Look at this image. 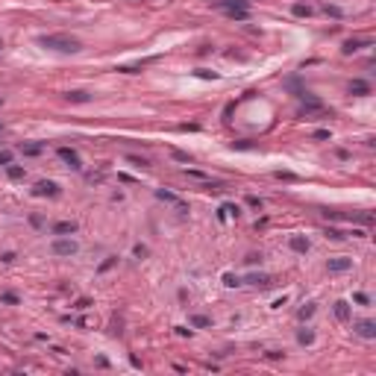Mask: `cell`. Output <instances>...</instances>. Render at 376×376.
Masks as SVG:
<instances>
[{
  "label": "cell",
  "mask_w": 376,
  "mask_h": 376,
  "mask_svg": "<svg viewBox=\"0 0 376 376\" xmlns=\"http://www.w3.org/2000/svg\"><path fill=\"white\" fill-rule=\"evenodd\" d=\"M41 47L47 50H56V53H76L79 50V41L74 35H65V32H56V35H41L38 38Z\"/></svg>",
  "instance_id": "cell-1"
},
{
  "label": "cell",
  "mask_w": 376,
  "mask_h": 376,
  "mask_svg": "<svg viewBox=\"0 0 376 376\" xmlns=\"http://www.w3.org/2000/svg\"><path fill=\"white\" fill-rule=\"evenodd\" d=\"M50 250L56 253V256H74L79 247H76V241H71V238H65V235H59L53 244H50Z\"/></svg>",
  "instance_id": "cell-2"
},
{
  "label": "cell",
  "mask_w": 376,
  "mask_h": 376,
  "mask_svg": "<svg viewBox=\"0 0 376 376\" xmlns=\"http://www.w3.org/2000/svg\"><path fill=\"white\" fill-rule=\"evenodd\" d=\"M56 156H59V159H62V162H65V165L71 168V171H79V168H82L79 156H76V153H74L71 147H59V150H56Z\"/></svg>",
  "instance_id": "cell-3"
},
{
  "label": "cell",
  "mask_w": 376,
  "mask_h": 376,
  "mask_svg": "<svg viewBox=\"0 0 376 376\" xmlns=\"http://www.w3.org/2000/svg\"><path fill=\"white\" fill-rule=\"evenodd\" d=\"M32 194H35V197H59V185L50 182V179H41V182H35Z\"/></svg>",
  "instance_id": "cell-4"
},
{
  "label": "cell",
  "mask_w": 376,
  "mask_h": 376,
  "mask_svg": "<svg viewBox=\"0 0 376 376\" xmlns=\"http://www.w3.org/2000/svg\"><path fill=\"white\" fill-rule=\"evenodd\" d=\"M353 329H356V335H362V338H376V324L374 321H356Z\"/></svg>",
  "instance_id": "cell-5"
},
{
  "label": "cell",
  "mask_w": 376,
  "mask_h": 376,
  "mask_svg": "<svg viewBox=\"0 0 376 376\" xmlns=\"http://www.w3.org/2000/svg\"><path fill=\"white\" fill-rule=\"evenodd\" d=\"M353 268V262L350 259H344V256H338V259H329L326 262V271L329 274H344V271H350Z\"/></svg>",
  "instance_id": "cell-6"
},
{
  "label": "cell",
  "mask_w": 376,
  "mask_h": 376,
  "mask_svg": "<svg viewBox=\"0 0 376 376\" xmlns=\"http://www.w3.org/2000/svg\"><path fill=\"white\" fill-rule=\"evenodd\" d=\"M347 91L356 94V97H365V94H371V85H368L365 79H353V82L347 85Z\"/></svg>",
  "instance_id": "cell-7"
},
{
  "label": "cell",
  "mask_w": 376,
  "mask_h": 376,
  "mask_svg": "<svg viewBox=\"0 0 376 376\" xmlns=\"http://www.w3.org/2000/svg\"><path fill=\"white\" fill-rule=\"evenodd\" d=\"M76 232V224L74 221H59L53 224V235H74Z\"/></svg>",
  "instance_id": "cell-8"
},
{
  "label": "cell",
  "mask_w": 376,
  "mask_h": 376,
  "mask_svg": "<svg viewBox=\"0 0 376 376\" xmlns=\"http://www.w3.org/2000/svg\"><path fill=\"white\" fill-rule=\"evenodd\" d=\"M288 247H291L294 253H309V241H306L303 235H291V241H288Z\"/></svg>",
  "instance_id": "cell-9"
},
{
  "label": "cell",
  "mask_w": 376,
  "mask_h": 376,
  "mask_svg": "<svg viewBox=\"0 0 376 376\" xmlns=\"http://www.w3.org/2000/svg\"><path fill=\"white\" fill-rule=\"evenodd\" d=\"M156 197H159V200H165V203H176V206H179V212H185V206L179 203V197H176V194H171V191L159 188V191H156Z\"/></svg>",
  "instance_id": "cell-10"
},
{
  "label": "cell",
  "mask_w": 376,
  "mask_h": 376,
  "mask_svg": "<svg viewBox=\"0 0 376 376\" xmlns=\"http://www.w3.org/2000/svg\"><path fill=\"white\" fill-rule=\"evenodd\" d=\"M335 318L338 321H350V303L347 300H338L335 303Z\"/></svg>",
  "instance_id": "cell-11"
},
{
  "label": "cell",
  "mask_w": 376,
  "mask_h": 376,
  "mask_svg": "<svg viewBox=\"0 0 376 376\" xmlns=\"http://www.w3.org/2000/svg\"><path fill=\"white\" fill-rule=\"evenodd\" d=\"M247 282H250V285H262V288H268V285H271V276H268V274H253Z\"/></svg>",
  "instance_id": "cell-12"
},
{
  "label": "cell",
  "mask_w": 376,
  "mask_h": 376,
  "mask_svg": "<svg viewBox=\"0 0 376 376\" xmlns=\"http://www.w3.org/2000/svg\"><path fill=\"white\" fill-rule=\"evenodd\" d=\"M65 97H68V100H71V103H88V100H91V97H88V94H85V91H68V94H65Z\"/></svg>",
  "instance_id": "cell-13"
},
{
  "label": "cell",
  "mask_w": 376,
  "mask_h": 376,
  "mask_svg": "<svg viewBox=\"0 0 376 376\" xmlns=\"http://www.w3.org/2000/svg\"><path fill=\"white\" fill-rule=\"evenodd\" d=\"M6 174H9V179H24V168L21 165H6Z\"/></svg>",
  "instance_id": "cell-14"
},
{
  "label": "cell",
  "mask_w": 376,
  "mask_h": 376,
  "mask_svg": "<svg viewBox=\"0 0 376 376\" xmlns=\"http://www.w3.org/2000/svg\"><path fill=\"white\" fill-rule=\"evenodd\" d=\"M294 15L297 18H309L312 15V6L309 3H294Z\"/></svg>",
  "instance_id": "cell-15"
},
{
  "label": "cell",
  "mask_w": 376,
  "mask_h": 376,
  "mask_svg": "<svg viewBox=\"0 0 376 376\" xmlns=\"http://www.w3.org/2000/svg\"><path fill=\"white\" fill-rule=\"evenodd\" d=\"M209 324H212V321H209L206 315H194V318H191V326H197V329H206Z\"/></svg>",
  "instance_id": "cell-16"
},
{
  "label": "cell",
  "mask_w": 376,
  "mask_h": 376,
  "mask_svg": "<svg viewBox=\"0 0 376 376\" xmlns=\"http://www.w3.org/2000/svg\"><path fill=\"white\" fill-rule=\"evenodd\" d=\"M297 341H300V344H312V341H315V332H312V329H300V332H297Z\"/></svg>",
  "instance_id": "cell-17"
},
{
  "label": "cell",
  "mask_w": 376,
  "mask_h": 376,
  "mask_svg": "<svg viewBox=\"0 0 376 376\" xmlns=\"http://www.w3.org/2000/svg\"><path fill=\"white\" fill-rule=\"evenodd\" d=\"M312 315H315V303H306V306L297 312V318H300V321H306V318H312Z\"/></svg>",
  "instance_id": "cell-18"
},
{
  "label": "cell",
  "mask_w": 376,
  "mask_h": 376,
  "mask_svg": "<svg viewBox=\"0 0 376 376\" xmlns=\"http://www.w3.org/2000/svg\"><path fill=\"white\" fill-rule=\"evenodd\" d=\"M21 150H24V156H38L41 153V144H24Z\"/></svg>",
  "instance_id": "cell-19"
},
{
  "label": "cell",
  "mask_w": 376,
  "mask_h": 376,
  "mask_svg": "<svg viewBox=\"0 0 376 376\" xmlns=\"http://www.w3.org/2000/svg\"><path fill=\"white\" fill-rule=\"evenodd\" d=\"M0 300H3V303H9V306H18V294H12V291H3V294H0Z\"/></svg>",
  "instance_id": "cell-20"
},
{
  "label": "cell",
  "mask_w": 376,
  "mask_h": 376,
  "mask_svg": "<svg viewBox=\"0 0 376 376\" xmlns=\"http://www.w3.org/2000/svg\"><path fill=\"white\" fill-rule=\"evenodd\" d=\"M194 74H197L200 79H218V74H215V71H203V68H200V71H194Z\"/></svg>",
  "instance_id": "cell-21"
},
{
  "label": "cell",
  "mask_w": 376,
  "mask_h": 376,
  "mask_svg": "<svg viewBox=\"0 0 376 376\" xmlns=\"http://www.w3.org/2000/svg\"><path fill=\"white\" fill-rule=\"evenodd\" d=\"M326 238H332V241H341V238H347L341 229H326Z\"/></svg>",
  "instance_id": "cell-22"
},
{
  "label": "cell",
  "mask_w": 376,
  "mask_h": 376,
  "mask_svg": "<svg viewBox=\"0 0 376 376\" xmlns=\"http://www.w3.org/2000/svg\"><path fill=\"white\" fill-rule=\"evenodd\" d=\"M324 12H326V15H332V18H341V9H338V6H329V3H326V6H324Z\"/></svg>",
  "instance_id": "cell-23"
},
{
  "label": "cell",
  "mask_w": 376,
  "mask_h": 376,
  "mask_svg": "<svg viewBox=\"0 0 376 376\" xmlns=\"http://www.w3.org/2000/svg\"><path fill=\"white\" fill-rule=\"evenodd\" d=\"M359 47H362V41H347V44H344V53H356Z\"/></svg>",
  "instance_id": "cell-24"
},
{
  "label": "cell",
  "mask_w": 376,
  "mask_h": 376,
  "mask_svg": "<svg viewBox=\"0 0 376 376\" xmlns=\"http://www.w3.org/2000/svg\"><path fill=\"white\" fill-rule=\"evenodd\" d=\"M174 159H179V162H188V165H191V156H188V153H182V150H174Z\"/></svg>",
  "instance_id": "cell-25"
},
{
  "label": "cell",
  "mask_w": 376,
  "mask_h": 376,
  "mask_svg": "<svg viewBox=\"0 0 376 376\" xmlns=\"http://www.w3.org/2000/svg\"><path fill=\"white\" fill-rule=\"evenodd\" d=\"M224 282H226V285H229V288H235V285H241V282H238V279H235V276H232V274H226V276H224Z\"/></svg>",
  "instance_id": "cell-26"
},
{
  "label": "cell",
  "mask_w": 376,
  "mask_h": 376,
  "mask_svg": "<svg viewBox=\"0 0 376 376\" xmlns=\"http://www.w3.org/2000/svg\"><path fill=\"white\" fill-rule=\"evenodd\" d=\"M0 165H12V153H9V150L0 153Z\"/></svg>",
  "instance_id": "cell-27"
},
{
  "label": "cell",
  "mask_w": 376,
  "mask_h": 376,
  "mask_svg": "<svg viewBox=\"0 0 376 376\" xmlns=\"http://www.w3.org/2000/svg\"><path fill=\"white\" fill-rule=\"evenodd\" d=\"M115 262H118V259H115V256H109V259H106V262H103V265H100V271H109V268H112V265H115Z\"/></svg>",
  "instance_id": "cell-28"
},
{
  "label": "cell",
  "mask_w": 376,
  "mask_h": 376,
  "mask_svg": "<svg viewBox=\"0 0 376 376\" xmlns=\"http://www.w3.org/2000/svg\"><path fill=\"white\" fill-rule=\"evenodd\" d=\"M129 162H132V165H138V168H147V162H144V159H138V156H129Z\"/></svg>",
  "instance_id": "cell-29"
},
{
  "label": "cell",
  "mask_w": 376,
  "mask_h": 376,
  "mask_svg": "<svg viewBox=\"0 0 376 376\" xmlns=\"http://www.w3.org/2000/svg\"><path fill=\"white\" fill-rule=\"evenodd\" d=\"M356 303L359 306H368V294H356Z\"/></svg>",
  "instance_id": "cell-30"
}]
</instances>
